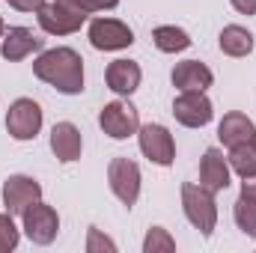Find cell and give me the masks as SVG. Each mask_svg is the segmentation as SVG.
I'll list each match as a JSON object with an SVG mask.
<instances>
[{
  "mask_svg": "<svg viewBox=\"0 0 256 253\" xmlns=\"http://www.w3.org/2000/svg\"><path fill=\"white\" fill-rule=\"evenodd\" d=\"M33 74L63 96L84 92V57L74 48H51L33 60Z\"/></svg>",
  "mask_w": 256,
  "mask_h": 253,
  "instance_id": "6da1fadb",
  "label": "cell"
},
{
  "mask_svg": "<svg viewBox=\"0 0 256 253\" xmlns=\"http://www.w3.org/2000/svg\"><path fill=\"white\" fill-rule=\"evenodd\" d=\"M182 212L188 218L194 230H200V236H212L214 226H218V202H214V194L202 185H194L185 182L182 185Z\"/></svg>",
  "mask_w": 256,
  "mask_h": 253,
  "instance_id": "7a4b0ae2",
  "label": "cell"
},
{
  "mask_svg": "<svg viewBox=\"0 0 256 253\" xmlns=\"http://www.w3.org/2000/svg\"><path fill=\"white\" fill-rule=\"evenodd\" d=\"M36 15H39V27H42L45 33H51V36H72V33H78V30L84 27V21H86V12L78 9V6L68 3V0H51V3H45Z\"/></svg>",
  "mask_w": 256,
  "mask_h": 253,
  "instance_id": "3957f363",
  "label": "cell"
},
{
  "mask_svg": "<svg viewBox=\"0 0 256 253\" xmlns=\"http://www.w3.org/2000/svg\"><path fill=\"white\" fill-rule=\"evenodd\" d=\"M21 224H24V232L33 244H51L60 232V214L54 206L36 200L33 206H27V212L21 214Z\"/></svg>",
  "mask_w": 256,
  "mask_h": 253,
  "instance_id": "277c9868",
  "label": "cell"
},
{
  "mask_svg": "<svg viewBox=\"0 0 256 253\" xmlns=\"http://www.w3.org/2000/svg\"><path fill=\"white\" fill-rule=\"evenodd\" d=\"M137 140H140V152L158 164V167H170L176 161V140L170 134L167 126H158V122H149V126L137 128Z\"/></svg>",
  "mask_w": 256,
  "mask_h": 253,
  "instance_id": "5b68a950",
  "label": "cell"
},
{
  "mask_svg": "<svg viewBox=\"0 0 256 253\" xmlns=\"http://www.w3.org/2000/svg\"><path fill=\"white\" fill-rule=\"evenodd\" d=\"M90 45L96 51H122L134 45V33L120 18H92L90 21Z\"/></svg>",
  "mask_w": 256,
  "mask_h": 253,
  "instance_id": "8992f818",
  "label": "cell"
},
{
  "mask_svg": "<svg viewBox=\"0 0 256 253\" xmlns=\"http://www.w3.org/2000/svg\"><path fill=\"white\" fill-rule=\"evenodd\" d=\"M98 126H102V131H104L108 137H114V140H128V137L137 134V128H140L137 108H134L131 102L116 98V102H110V104L102 108Z\"/></svg>",
  "mask_w": 256,
  "mask_h": 253,
  "instance_id": "52a82bcc",
  "label": "cell"
},
{
  "mask_svg": "<svg viewBox=\"0 0 256 253\" xmlns=\"http://www.w3.org/2000/svg\"><path fill=\"white\" fill-rule=\"evenodd\" d=\"M6 131L15 140H33L42 131V108L33 98H15L6 110Z\"/></svg>",
  "mask_w": 256,
  "mask_h": 253,
  "instance_id": "ba28073f",
  "label": "cell"
},
{
  "mask_svg": "<svg viewBox=\"0 0 256 253\" xmlns=\"http://www.w3.org/2000/svg\"><path fill=\"white\" fill-rule=\"evenodd\" d=\"M173 116L185 128H202L212 122L214 108H212V102L202 90H185L173 98Z\"/></svg>",
  "mask_w": 256,
  "mask_h": 253,
  "instance_id": "9c48e42d",
  "label": "cell"
},
{
  "mask_svg": "<svg viewBox=\"0 0 256 253\" xmlns=\"http://www.w3.org/2000/svg\"><path fill=\"white\" fill-rule=\"evenodd\" d=\"M108 182L114 196L122 202V206H134L137 196H140V167L131 161V158H114L108 164Z\"/></svg>",
  "mask_w": 256,
  "mask_h": 253,
  "instance_id": "30bf717a",
  "label": "cell"
},
{
  "mask_svg": "<svg viewBox=\"0 0 256 253\" xmlns=\"http://www.w3.org/2000/svg\"><path fill=\"white\" fill-rule=\"evenodd\" d=\"M36 200H42V185L36 179L15 173L3 182V206L9 214H24L27 206H33Z\"/></svg>",
  "mask_w": 256,
  "mask_h": 253,
  "instance_id": "8fae6325",
  "label": "cell"
},
{
  "mask_svg": "<svg viewBox=\"0 0 256 253\" xmlns=\"http://www.w3.org/2000/svg\"><path fill=\"white\" fill-rule=\"evenodd\" d=\"M42 45H45V39L33 36V30H27V27H9L3 33V39H0V57L9 60V63H18V60H24L30 54L42 51Z\"/></svg>",
  "mask_w": 256,
  "mask_h": 253,
  "instance_id": "7c38bea8",
  "label": "cell"
},
{
  "mask_svg": "<svg viewBox=\"0 0 256 253\" xmlns=\"http://www.w3.org/2000/svg\"><path fill=\"white\" fill-rule=\"evenodd\" d=\"M200 185L208 188L212 194L230 188V161L224 158L220 149H206L202 161H200Z\"/></svg>",
  "mask_w": 256,
  "mask_h": 253,
  "instance_id": "4fadbf2b",
  "label": "cell"
},
{
  "mask_svg": "<svg viewBox=\"0 0 256 253\" xmlns=\"http://www.w3.org/2000/svg\"><path fill=\"white\" fill-rule=\"evenodd\" d=\"M51 152L63 164H72V161L80 158L84 140H80V131H78L74 122H57V126L51 128Z\"/></svg>",
  "mask_w": 256,
  "mask_h": 253,
  "instance_id": "5bb4252c",
  "label": "cell"
},
{
  "mask_svg": "<svg viewBox=\"0 0 256 253\" xmlns=\"http://www.w3.org/2000/svg\"><path fill=\"white\" fill-rule=\"evenodd\" d=\"M140 78H143V72H140V66L134 63V60H114V63L108 66V72H104L108 90H114L116 96H126V98L131 92H137Z\"/></svg>",
  "mask_w": 256,
  "mask_h": 253,
  "instance_id": "9a60e30c",
  "label": "cell"
},
{
  "mask_svg": "<svg viewBox=\"0 0 256 253\" xmlns=\"http://www.w3.org/2000/svg\"><path fill=\"white\" fill-rule=\"evenodd\" d=\"M173 86L179 90V92H185V90H208L212 86V80H214V74H212V68L206 63H200V60H185V63H176L173 68Z\"/></svg>",
  "mask_w": 256,
  "mask_h": 253,
  "instance_id": "2e32d148",
  "label": "cell"
},
{
  "mask_svg": "<svg viewBox=\"0 0 256 253\" xmlns=\"http://www.w3.org/2000/svg\"><path fill=\"white\" fill-rule=\"evenodd\" d=\"M254 122H250V116L248 114H242V110H230L224 120H220V126H218V137H220V143L226 146V149H232V146H242V143H250L254 140Z\"/></svg>",
  "mask_w": 256,
  "mask_h": 253,
  "instance_id": "e0dca14e",
  "label": "cell"
},
{
  "mask_svg": "<svg viewBox=\"0 0 256 253\" xmlns=\"http://www.w3.org/2000/svg\"><path fill=\"white\" fill-rule=\"evenodd\" d=\"M218 45L226 57H248L254 51V33L242 24H226L218 36Z\"/></svg>",
  "mask_w": 256,
  "mask_h": 253,
  "instance_id": "ac0fdd59",
  "label": "cell"
},
{
  "mask_svg": "<svg viewBox=\"0 0 256 253\" xmlns=\"http://www.w3.org/2000/svg\"><path fill=\"white\" fill-rule=\"evenodd\" d=\"M152 42H155V48L164 51V54H179V51H188V48H191V36H188L182 27H176V24H161V27H155V30H152Z\"/></svg>",
  "mask_w": 256,
  "mask_h": 253,
  "instance_id": "d6986e66",
  "label": "cell"
},
{
  "mask_svg": "<svg viewBox=\"0 0 256 253\" xmlns=\"http://www.w3.org/2000/svg\"><path fill=\"white\" fill-rule=\"evenodd\" d=\"M230 170L238 173L242 179L256 176V146L254 143H242V146H232L230 149Z\"/></svg>",
  "mask_w": 256,
  "mask_h": 253,
  "instance_id": "ffe728a7",
  "label": "cell"
},
{
  "mask_svg": "<svg viewBox=\"0 0 256 253\" xmlns=\"http://www.w3.org/2000/svg\"><path fill=\"white\" fill-rule=\"evenodd\" d=\"M232 218H236V226H238L248 238H256V196L242 194V196L236 200Z\"/></svg>",
  "mask_w": 256,
  "mask_h": 253,
  "instance_id": "44dd1931",
  "label": "cell"
},
{
  "mask_svg": "<svg viewBox=\"0 0 256 253\" xmlns=\"http://www.w3.org/2000/svg\"><path fill=\"white\" fill-rule=\"evenodd\" d=\"M176 250V242L173 236L164 230V226H152L146 232V242H143V253H173Z\"/></svg>",
  "mask_w": 256,
  "mask_h": 253,
  "instance_id": "7402d4cb",
  "label": "cell"
},
{
  "mask_svg": "<svg viewBox=\"0 0 256 253\" xmlns=\"http://www.w3.org/2000/svg\"><path fill=\"white\" fill-rule=\"evenodd\" d=\"M18 238H21V232H18V226H15V220H12V214L6 212V214H0V253H9L18 248Z\"/></svg>",
  "mask_w": 256,
  "mask_h": 253,
  "instance_id": "603a6c76",
  "label": "cell"
},
{
  "mask_svg": "<svg viewBox=\"0 0 256 253\" xmlns=\"http://www.w3.org/2000/svg\"><path fill=\"white\" fill-rule=\"evenodd\" d=\"M116 253V244L108 238V236H102L96 226H90V236H86V253Z\"/></svg>",
  "mask_w": 256,
  "mask_h": 253,
  "instance_id": "cb8c5ba5",
  "label": "cell"
},
{
  "mask_svg": "<svg viewBox=\"0 0 256 253\" xmlns=\"http://www.w3.org/2000/svg\"><path fill=\"white\" fill-rule=\"evenodd\" d=\"M68 3H74V6L84 9L86 15H90V12H108V9H116V6H120V0H68Z\"/></svg>",
  "mask_w": 256,
  "mask_h": 253,
  "instance_id": "d4e9b609",
  "label": "cell"
},
{
  "mask_svg": "<svg viewBox=\"0 0 256 253\" xmlns=\"http://www.w3.org/2000/svg\"><path fill=\"white\" fill-rule=\"evenodd\" d=\"M12 9H18V12H39L48 0H6Z\"/></svg>",
  "mask_w": 256,
  "mask_h": 253,
  "instance_id": "484cf974",
  "label": "cell"
},
{
  "mask_svg": "<svg viewBox=\"0 0 256 253\" xmlns=\"http://www.w3.org/2000/svg\"><path fill=\"white\" fill-rule=\"evenodd\" d=\"M230 3H232V9L242 12V15H256V0H230Z\"/></svg>",
  "mask_w": 256,
  "mask_h": 253,
  "instance_id": "4316f807",
  "label": "cell"
},
{
  "mask_svg": "<svg viewBox=\"0 0 256 253\" xmlns=\"http://www.w3.org/2000/svg\"><path fill=\"white\" fill-rule=\"evenodd\" d=\"M242 194H248V196H256V176H248V179L242 182Z\"/></svg>",
  "mask_w": 256,
  "mask_h": 253,
  "instance_id": "83f0119b",
  "label": "cell"
},
{
  "mask_svg": "<svg viewBox=\"0 0 256 253\" xmlns=\"http://www.w3.org/2000/svg\"><path fill=\"white\" fill-rule=\"evenodd\" d=\"M3 33H6V24H3V18H0V36H3Z\"/></svg>",
  "mask_w": 256,
  "mask_h": 253,
  "instance_id": "f1b7e54d",
  "label": "cell"
},
{
  "mask_svg": "<svg viewBox=\"0 0 256 253\" xmlns=\"http://www.w3.org/2000/svg\"><path fill=\"white\" fill-rule=\"evenodd\" d=\"M250 143H254V146H256V131H254V140H250Z\"/></svg>",
  "mask_w": 256,
  "mask_h": 253,
  "instance_id": "f546056e",
  "label": "cell"
}]
</instances>
